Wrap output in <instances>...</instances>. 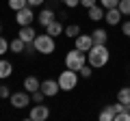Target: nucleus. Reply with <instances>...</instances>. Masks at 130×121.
<instances>
[{
  "label": "nucleus",
  "mask_w": 130,
  "mask_h": 121,
  "mask_svg": "<svg viewBox=\"0 0 130 121\" xmlns=\"http://www.w3.org/2000/svg\"><path fill=\"white\" fill-rule=\"evenodd\" d=\"M30 97H32V104H41L43 99H46V93H43L41 89H37V91H32V93H30Z\"/></svg>",
  "instance_id": "22"
},
{
  "label": "nucleus",
  "mask_w": 130,
  "mask_h": 121,
  "mask_svg": "<svg viewBox=\"0 0 130 121\" xmlns=\"http://www.w3.org/2000/svg\"><path fill=\"white\" fill-rule=\"evenodd\" d=\"M91 69H93V67H91V65H89V63H87V65H83V67H80V69H78V74L83 76V78H91V74H93Z\"/></svg>",
  "instance_id": "25"
},
{
  "label": "nucleus",
  "mask_w": 130,
  "mask_h": 121,
  "mask_svg": "<svg viewBox=\"0 0 130 121\" xmlns=\"http://www.w3.org/2000/svg\"><path fill=\"white\" fill-rule=\"evenodd\" d=\"M80 5H83L85 9H89V7H93V5H98V0H80Z\"/></svg>",
  "instance_id": "32"
},
{
  "label": "nucleus",
  "mask_w": 130,
  "mask_h": 121,
  "mask_svg": "<svg viewBox=\"0 0 130 121\" xmlns=\"http://www.w3.org/2000/svg\"><path fill=\"white\" fill-rule=\"evenodd\" d=\"M24 48H26V41H22L20 37H15L13 41H11V52H15V54H22Z\"/></svg>",
  "instance_id": "21"
},
{
  "label": "nucleus",
  "mask_w": 130,
  "mask_h": 121,
  "mask_svg": "<svg viewBox=\"0 0 130 121\" xmlns=\"http://www.w3.org/2000/svg\"><path fill=\"white\" fill-rule=\"evenodd\" d=\"M83 65H87V52L74 48V50H70L67 54H65V67H67V69L78 71Z\"/></svg>",
  "instance_id": "2"
},
{
  "label": "nucleus",
  "mask_w": 130,
  "mask_h": 121,
  "mask_svg": "<svg viewBox=\"0 0 130 121\" xmlns=\"http://www.w3.org/2000/svg\"><path fill=\"white\" fill-rule=\"evenodd\" d=\"M111 58V52H108V46L106 43H93L91 50L87 52V63L93 67V69H100L104 67Z\"/></svg>",
  "instance_id": "1"
},
{
  "label": "nucleus",
  "mask_w": 130,
  "mask_h": 121,
  "mask_svg": "<svg viewBox=\"0 0 130 121\" xmlns=\"http://www.w3.org/2000/svg\"><path fill=\"white\" fill-rule=\"evenodd\" d=\"M54 19H56V15H54V11H52V9H41V11H39V17H37V22L41 24L43 28H46L50 22H54Z\"/></svg>",
  "instance_id": "13"
},
{
  "label": "nucleus",
  "mask_w": 130,
  "mask_h": 121,
  "mask_svg": "<svg viewBox=\"0 0 130 121\" xmlns=\"http://www.w3.org/2000/svg\"><path fill=\"white\" fill-rule=\"evenodd\" d=\"M104 13H106V9H104L100 2L87 9V15H89V19H91V22H100V19H104Z\"/></svg>",
  "instance_id": "11"
},
{
  "label": "nucleus",
  "mask_w": 130,
  "mask_h": 121,
  "mask_svg": "<svg viewBox=\"0 0 130 121\" xmlns=\"http://www.w3.org/2000/svg\"><path fill=\"white\" fill-rule=\"evenodd\" d=\"M91 37H93V43H108V33L104 28H95L91 33Z\"/></svg>",
  "instance_id": "17"
},
{
  "label": "nucleus",
  "mask_w": 130,
  "mask_h": 121,
  "mask_svg": "<svg viewBox=\"0 0 130 121\" xmlns=\"http://www.w3.org/2000/svg\"><path fill=\"white\" fill-rule=\"evenodd\" d=\"M117 9L121 11V15H130V0H119Z\"/></svg>",
  "instance_id": "24"
},
{
  "label": "nucleus",
  "mask_w": 130,
  "mask_h": 121,
  "mask_svg": "<svg viewBox=\"0 0 130 121\" xmlns=\"http://www.w3.org/2000/svg\"><path fill=\"white\" fill-rule=\"evenodd\" d=\"M63 35H65V37H70V39H76L80 35V26H78V24H67Z\"/></svg>",
  "instance_id": "18"
},
{
  "label": "nucleus",
  "mask_w": 130,
  "mask_h": 121,
  "mask_svg": "<svg viewBox=\"0 0 130 121\" xmlns=\"http://www.w3.org/2000/svg\"><path fill=\"white\" fill-rule=\"evenodd\" d=\"M91 46H93V37L91 35H83L80 33L78 37L74 39V48H78V50H83V52H89Z\"/></svg>",
  "instance_id": "9"
},
{
  "label": "nucleus",
  "mask_w": 130,
  "mask_h": 121,
  "mask_svg": "<svg viewBox=\"0 0 130 121\" xmlns=\"http://www.w3.org/2000/svg\"><path fill=\"white\" fill-rule=\"evenodd\" d=\"M0 97H2V99L11 97V91H9V87H7V84H0Z\"/></svg>",
  "instance_id": "29"
},
{
  "label": "nucleus",
  "mask_w": 130,
  "mask_h": 121,
  "mask_svg": "<svg viewBox=\"0 0 130 121\" xmlns=\"http://www.w3.org/2000/svg\"><path fill=\"white\" fill-rule=\"evenodd\" d=\"M48 117H50V108L43 106V102L35 104V106L30 108V112H28V119H32V121H46Z\"/></svg>",
  "instance_id": "7"
},
{
  "label": "nucleus",
  "mask_w": 130,
  "mask_h": 121,
  "mask_svg": "<svg viewBox=\"0 0 130 121\" xmlns=\"http://www.w3.org/2000/svg\"><path fill=\"white\" fill-rule=\"evenodd\" d=\"M9 7L13 11H20V9H24V7H28V0H9Z\"/></svg>",
  "instance_id": "23"
},
{
  "label": "nucleus",
  "mask_w": 130,
  "mask_h": 121,
  "mask_svg": "<svg viewBox=\"0 0 130 121\" xmlns=\"http://www.w3.org/2000/svg\"><path fill=\"white\" fill-rule=\"evenodd\" d=\"M22 41H26V43H32L35 41V37H37V33H35V28H32V24L30 26H20V35H18Z\"/></svg>",
  "instance_id": "12"
},
{
  "label": "nucleus",
  "mask_w": 130,
  "mask_h": 121,
  "mask_svg": "<svg viewBox=\"0 0 130 121\" xmlns=\"http://www.w3.org/2000/svg\"><path fill=\"white\" fill-rule=\"evenodd\" d=\"M7 50H11V41H7L5 37H0V56L5 54Z\"/></svg>",
  "instance_id": "26"
},
{
  "label": "nucleus",
  "mask_w": 130,
  "mask_h": 121,
  "mask_svg": "<svg viewBox=\"0 0 130 121\" xmlns=\"http://www.w3.org/2000/svg\"><path fill=\"white\" fill-rule=\"evenodd\" d=\"M32 43H35V48H37V54H52V52L56 50V41H54V37H50L48 33L37 35Z\"/></svg>",
  "instance_id": "4"
},
{
  "label": "nucleus",
  "mask_w": 130,
  "mask_h": 121,
  "mask_svg": "<svg viewBox=\"0 0 130 121\" xmlns=\"http://www.w3.org/2000/svg\"><path fill=\"white\" fill-rule=\"evenodd\" d=\"M39 87H41V82H39V80L35 78V76H26V78H24V89H26L28 93H32V91H37Z\"/></svg>",
  "instance_id": "16"
},
{
  "label": "nucleus",
  "mask_w": 130,
  "mask_h": 121,
  "mask_svg": "<svg viewBox=\"0 0 130 121\" xmlns=\"http://www.w3.org/2000/svg\"><path fill=\"white\" fill-rule=\"evenodd\" d=\"M63 5L67 9H76V7H80V0H63Z\"/></svg>",
  "instance_id": "30"
},
{
  "label": "nucleus",
  "mask_w": 130,
  "mask_h": 121,
  "mask_svg": "<svg viewBox=\"0 0 130 121\" xmlns=\"http://www.w3.org/2000/svg\"><path fill=\"white\" fill-rule=\"evenodd\" d=\"M11 106L13 108H26V106H30V102H32V97H30V93H28L26 89L24 91H18V93H11Z\"/></svg>",
  "instance_id": "5"
},
{
  "label": "nucleus",
  "mask_w": 130,
  "mask_h": 121,
  "mask_svg": "<svg viewBox=\"0 0 130 121\" xmlns=\"http://www.w3.org/2000/svg\"><path fill=\"white\" fill-rule=\"evenodd\" d=\"M100 5L104 7V9H113V7H117L119 5V0H98Z\"/></svg>",
  "instance_id": "27"
},
{
  "label": "nucleus",
  "mask_w": 130,
  "mask_h": 121,
  "mask_svg": "<svg viewBox=\"0 0 130 121\" xmlns=\"http://www.w3.org/2000/svg\"><path fill=\"white\" fill-rule=\"evenodd\" d=\"M115 121H130V112L124 108L121 112H117V115H115Z\"/></svg>",
  "instance_id": "28"
},
{
  "label": "nucleus",
  "mask_w": 130,
  "mask_h": 121,
  "mask_svg": "<svg viewBox=\"0 0 130 121\" xmlns=\"http://www.w3.org/2000/svg\"><path fill=\"white\" fill-rule=\"evenodd\" d=\"M126 110H128V112H130V104H126Z\"/></svg>",
  "instance_id": "34"
},
{
  "label": "nucleus",
  "mask_w": 130,
  "mask_h": 121,
  "mask_svg": "<svg viewBox=\"0 0 130 121\" xmlns=\"http://www.w3.org/2000/svg\"><path fill=\"white\" fill-rule=\"evenodd\" d=\"M46 93V97H56V93L61 91V87H59V80H52V78H48V80H41V87H39Z\"/></svg>",
  "instance_id": "8"
},
{
  "label": "nucleus",
  "mask_w": 130,
  "mask_h": 121,
  "mask_svg": "<svg viewBox=\"0 0 130 121\" xmlns=\"http://www.w3.org/2000/svg\"><path fill=\"white\" fill-rule=\"evenodd\" d=\"M117 102L130 104V87H121L119 91H117Z\"/></svg>",
  "instance_id": "20"
},
{
  "label": "nucleus",
  "mask_w": 130,
  "mask_h": 121,
  "mask_svg": "<svg viewBox=\"0 0 130 121\" xmlns=\"http://www.w3.org/2000/svg\"><path fill=\"white\" fill-rule=\"evenodd\" d=\"M121 11L117 9V7H113V9H106V13H104V22H108V26H117V24L121 22Z\"/></svg>",
  "instance_id": "10"
},
{
  "label": "nucleus",
  "mask_w": 130,
  "mask_h": 121,
  "mask_svg": "<svg viewBox=\"0 0 130 121\" xmlns=\"http://www.w3.org/2000/svg\"><path fill=\"white\" fill-rule=\"evenodd\" d=\"M46 0H28V7H39V5H43Z\"/></svg>",
  "instance_id": "33"
},
{
  "label": "nucleus",
  "mask_w": 130,
  "mask_h": 121,
  "mask_svg": "<svg viewBox=\"0 0 130 121\" xmlns=\"http://www.w3.org/2000/svg\"><path fill=\"white\" fill-rule=\"evenodd\" d=\"M56 80H59L61 91H74V89L78 87V71L67 69V67H65V71H61Z\"/></svg>",
  "instance_id": "3"
},
{
  "label": "nucleus",
  "mask_w": 130,
  "mask_h": 121,
  "mask_svg": "<svg viewBox=\"0 0 130 121\" xmlns=\"http://www.w3.org/2000/svg\"><path fill=\"white\" fill-rule=\"evenodd\" d=\"M121 33H124V37L130 39V22H124V24H121Z\"/></svg>",
  "instance_id": "31"
},
{
  "label": "nucleus",
  "mask_w": 130,
  "mask_h": 121,
  "mask_svg": "<svg viewBox=\"0 0 130 121\" xmlns=\"http://www.w3.org/2000/svg\"><path fill=\"white\" fill-rule=\"evenodd\" d=\"M0 33H2V26H0Z\"/></svg>",
  "instance_id": "35"
},
{
  "label": "nucleus",
  "mask_w": 130,
  "mask_h": 121,
  "mask_svg": "<svg viewBox=\"0 0 130 121\" xmlns=\"http://www.w3.org/2000/svg\"><path fill=\"white\" fill-rule=\"evenodd\" d=\"M11 74H13V65H11L9 61L0 58V80H7Z\"/></svg>",
  "instance_id": "15"
},
{
  "label": "nucleus",
  "mask_w": 130,
  "mask_h": 121,
  "mask_svg": "<svg viewBox=\"0 0 130 121\" xmlns=\"http://www.w3.org/2000/svg\"><path fill=\"white\" fill-rule=\"evenodd\" d=\"M46 33L50 35V37H59V35L65 33V26L59 22V19H54V22H50V24L46 26Z\"/></svg>",
  "instance_id": "14"
},
{
  "label": "nucleus",
  "mask_w": 130,
  "mask_h": 121,
  "mask_svg": "<svg viewBox=\"0 0 130 121\" xmlns=\"http://www.w3.org/2000/svg\"><path fill=\"white\" fill-rule=\"evenodd\" d=\"M98 119H100V121H115V112H113L111 104H108V106H104V110L98 115Z\"/></svg>",
  "instance_id": "19"
},
{
  "label": "nucleus",
  "mask_w": 130,
  "mask_h": 121,
  "mask_svg": "<svg viewBox=\"0 0 130 121\" xmlns=\"http://www.w3.org/2000/svg\"><path fill=\"white\" fill-rule=\"evenodd\" d=\"M35 11H32V7H24V9L15 11V22L20 24V26H30L32 22H35Z\"/></svg>",
  "instance_id": "6"
}]
</instances>
